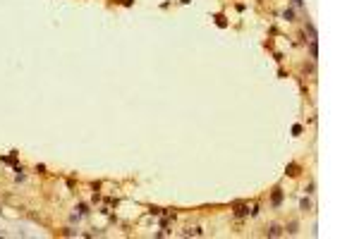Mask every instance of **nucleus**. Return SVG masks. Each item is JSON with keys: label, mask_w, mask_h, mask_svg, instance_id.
I'll return each mask as SVG.
<instances>
[{"label": "nucleus", "mask_w": 359, "mask_h": 239, "mask_svg": "<svg viewBox=\"0 0 359 239\" xmlns=\"http://www.w3.org/2000/svg\"><path fill=\"white\" fill-rule=\"evenodd\" d=\"M280 201H283V194H280V189H275L273 191V206H280Z\"/></svg>", "instance_id": "nucleus-1"}, {"label": "nucleus", "mask_w": 359, "mask_h": 239, "mask_svg": "<svg viewBox=\"0 0 359 239\" xmlns=\"http://www.w3.org/2000/svg\"><path fill=\"white\" fill-rule=\"evenodd\" d=\"M268 234H270V237H280V234H283V230H280L278 225H273V227L268 230Z\"/></svg>", "instance_id": "nucleus-2"}, {"label": "nucleus", "mask_w": 359, "mask_h": 239, "mask_svg": "<svg viewBox=\"0 0 359 239\" xmlns=\"http://www.w3.org/2000/svg\"><path fill=\"white\" fill-rule=\"evenodd\" d=\"M235 213H237V215H244V213H249V211H247V208H244L242 203H237V211H235Z\"/></svg>", "instance_id": "nucleus-3"}]
</instances>
